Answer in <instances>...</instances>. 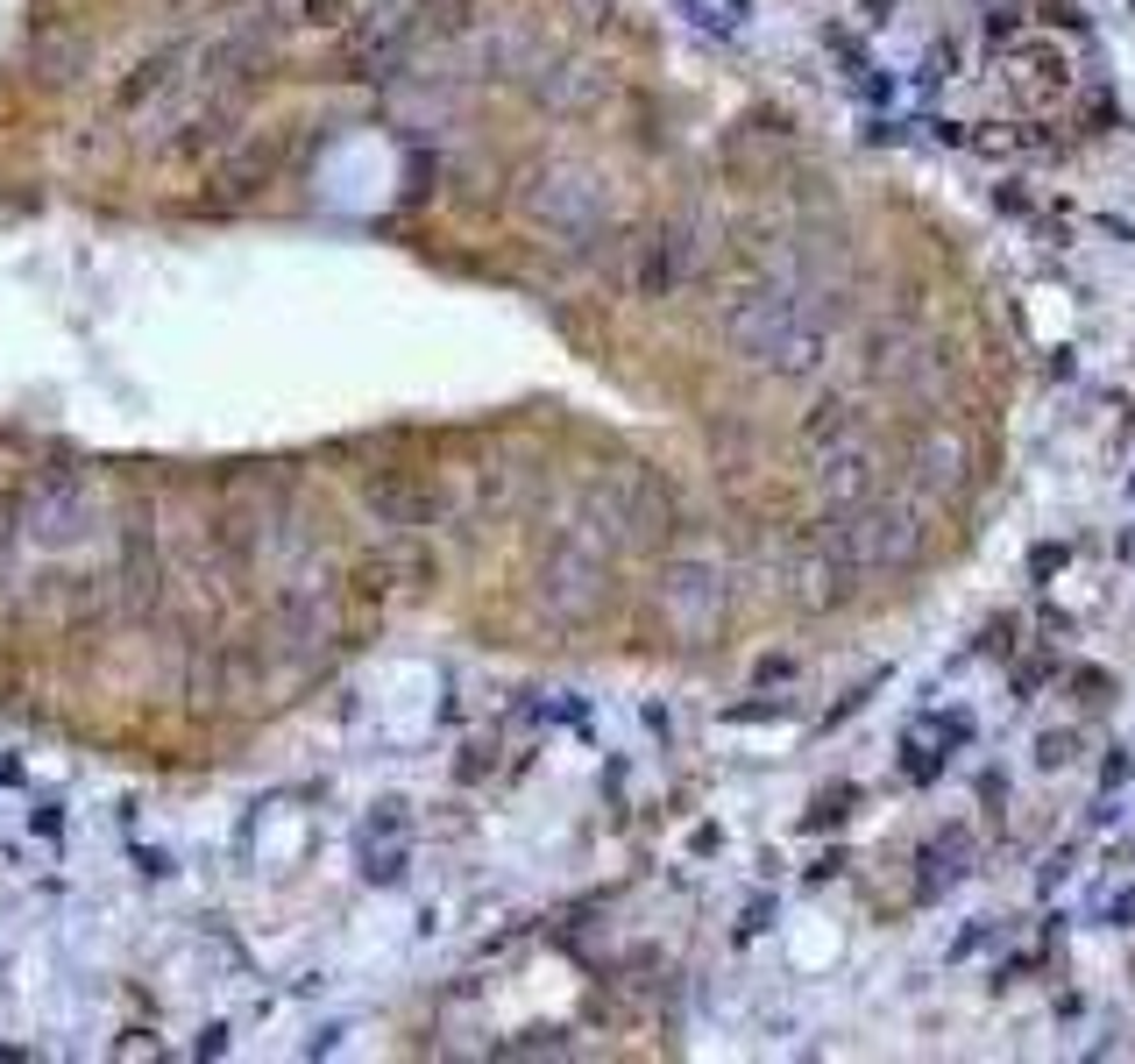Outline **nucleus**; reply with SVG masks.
Segmentation results:
<instances>
[{
	"mask_svg": "<svg viewBox=\"0 0 1135 1064\" xmlns=\"http://www.w3.org/2000/svg\"><path fill=\"white\" fill-rule=\"evenodd\" d=\"M661 617L682 638H709L724 625V567L717 561H674L661 567Z\"/></svg>",
	"mask_w": 1135,
	"mask_h": 1064,
	"instance_id": "39448f33",
	"label": "nucleus"
},
{
	"mask_svg": "<svg viewBox=\"0 0 1135 1064\" xmlns=\"http://www.w3.org/2000/svg\"><path fill=\"white\" fill-rule=\"evenodd\" d=\"M930 546V519L922 504H901V497H866L837 511V561L845 567H908Z\"/></svg>",
	"mask_w": 1135,
	"mask_h": 1064,
	"instance_id": "7ed1b4c3",
	"label": "nucleus"
},
{
	"mask_svg": "<svg viewBox=\"0 0 1135 1064\" xmlns=\"http://www.w3.org/2000/svg\"><path fill=\"white\" fill-rule=\"evenodd\" d=\"M603 590H611V582H603V554H596L590 540H568L561 554L540 567V603L561 617V625H582V617H596Z\"/></svg>",
	"mask_w": 1135,
	"mask_h": 1064,
	"instance_id": "423d86ee",
	"label": "nucleus"
},
{
	"mask_svg": "<svg viewBox=\"0 0 1135 1064\" xmlns=\"http://www.w3.org/2000/svg\"><path fill=\"white\" fill-rule=\"evenodd\" d=\"M519 206L533 228H546V235H568V241H590L611 228V185H603V170L590 164H540L533 178H525Z\"/></svg>",
	"mask_w": 1135,
	"mask_h": 1064,
	"instance_id": "f03ea898",
	"label": "nucleus"
},
{
	"mask_svg": "<svg viewBox=\"0 0 1135 1064\" xmlns=\"http://www.w3.org/2000/svg\"><path fill=\"white\" fill-rule=\"evenodd\" d=\"M859 433V412H851L845 398H830V404H816L809 412V426H803V440H809V454H824V448H837V440H851Z\"/></svg>",
	"mask_w": 1135,
	"mask_h": 1064,
	"instance_id": "1a4fd4ad",
	"label": "nucleus"
},
{
	"mask_svg": "<svg viewBox=\"0 0 1135 1064\" xmlns=\"http://www.w3.org/2000/svg\"><path fill=\"white\" fill-rule=\"evenodd\" d=\"M590 511H596V525H603L611 546H653L674 525V504H667V490L646 469H611L590 490Z\"/></svg>",
	"mask_w": 1135,
	"mask_h": 1064,
	"instance_id": "20e7f679",
	"label": "nucleus"
},
{
	"mask_svg": "<svg viewBox=\"0 0 1135 1064\" xmlns=\"http://www.w3.org/2000/svg\"><path fill=\"white\" fill-rule=\"evenodd\" d=\"M880 490V448L873 440H837V448L816 454V497H824L830 511H851V504H866V497Z\"/></svg>",
	"mask_w": 1135,
	"mask_h": 1064,
	"instance_id": "0eeeda50",
	"label": "nucleus"
},
{
	"mask_svg": "<svg viewBox=\"0 0 1135 1064\" xmlns=\"http://www.w3.org/2000/svg\"><path fill=\"white\" fill-rule=\"evenodd\" d=\"M830 320H837V306L824 312L816 291H759L724 320V333L745 362L774 369V377H816L830 355Z\"/></svg>",
	"mask_w": 1135,
	"mask_h": 1064,
	"instance_id": "f257e3e1",
	"label": "nucleus"
},
{
	"mask_svg": "<svg viewBox=\"0 0 1135 1064\" xmlns=\"http://www.w3.org/2000/svg\"><path fill=\"white\" fill-rule=\"evenodd\" d=\"M966 462H972V440L958 426H930V433H916V448H908V475H916L922 497L958 490L966 483Z\"/></svg>",
	"mask_w": 1135,
	"mask_h": 1064,
	"instance_id": "6e6552de",
	"label": "nucleus"
}]
</instances>
